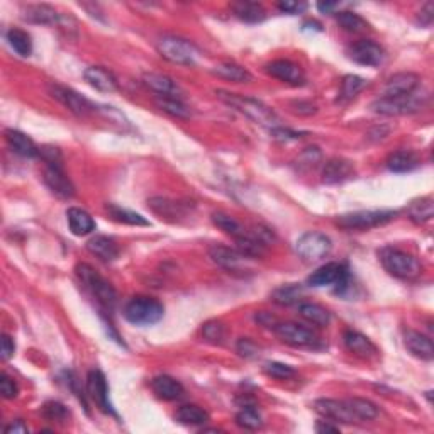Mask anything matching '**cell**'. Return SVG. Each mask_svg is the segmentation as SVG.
<instances>
[{
	"label": "cell",
	"instance_id": "4fadbf2b",
	"mask_svg": "<svg viewBox=\"0 0 434 434\" xmlns=\"http://www.w3.org/2000/svg\"><path fill=\"white\" fill-rule=\"evenodd\" d=\"M348 282V270L345 265L341 263H326L322 267H319L316 272H313V275L307 278V284L310 287H345Z\"/></svg>",
	"mask_w": 434,
	"mask_h": 434
},
{
	"label": "cell",
	"instance_id": "ab89813d",
	"mask_svg": "<svg viewBox=\"0 0 434 434\" xmlns=\"http://www.w3.org/2000/svg\"><path fill=\"white\" fill-rule=\"evenodd\" d=\"M336 20H338L339 26L348 32H363L368 29V22L362 15L355 14V12L350 11H343L336 15Z\"/></svg>",
	"mask_w": 434,
	"mask_h": 434
},
{
	"label": "cell",
	"instance_id": "2e32d148",
	"mask_svg": "<svg viewBox=\"0 0 434 434\" xmlns=\"http://www.w3.org/2000/svg\"><path fill=\"white\" fill-rule=\"evenodd\" d=\"M350 58L363 67H379L383 61V48L370 39H363L350 48Z\"/></svg>",
	"mask_w": 434,
	"mask_h": 434
},
{
	"label": "cell",
	"instance_id": "816d5d0a",
	"mask_svg": "<svg viewBox=\"0 0 434 434\" xmlns=\"http://www.w3.org/2000/svg\"><path fill=\"white\" fill-rule=\"evenodd\" d=\"M278 9L285 14H301L307 9V4L304 2H280L278 4Z\"/></svg>",
	"mask_w": 434,
	"mask_h": 434
},
{
	"label": "cell",
	"instance_id": "9c48e42d",
	"mask_svg": "<svg viewBox=\"0 0 434 434\" xmlns=\"http://www.w3.org/2000/svg\"><path fill=\"white\" fill-rule=\"evenodd\" d=\"M48 92L55 100H58L63 107H67L70 112L75 114L79 117H87L88 114H92L96 110V105L92 104L88 99H85L84 96H80L79 92H75L73 88L65 87V85L53 84L48 85Z\"/></svg>",
	"mask_w": 434,
	"mask_h": 434
},
{
	"label": "cell",
	"instance_id": "ac0fdd59",
	"mask_svg": "<svg viewBox=\"0 0 434 434\" xmlns=\"http://www.w3.org/2000/svg\"><path fill=\"white\" fill-rule=\"evenodd\" d=\"M143 84L150 90H153L154 93H158V97H175V99H182L183 97L182 88L178 87L177 81L168 75H163V73H145Z\"/></svg>",
	"mask_w": 434,
	"mask_h": 434
},
{
	"label": "cell",
	"instance_id": "f546056e",
	"mask_svg": "<svg viewBox=\"0 0 434 434\" xmlns=\"http://www.w3.org/2000/svg\"><path fill=\"white\" fill-rule=\"evenodd\" d=\"M231 9L237 19H241L243 22L248 24L261 22V20H265V18H267V12L261 7V4L256 2H236L232 4Z\"/></svg>",
	"mask_w": 434,
	"mask_h": 434
},
{
	"label": "cell",
	"instance_id": "7bdbcfd3",
	"mask_svg": "<svg viewBox=\"0 0 434 434\" xmlns=\"http://www.w3.org/2000/svg\"><path fill=\"white\" fill-rule=\"evenodd\" d=\"M302 289L298 285H285L277 289L273 292V301L280 305H290L294 302H297V298L301 297Z\"/></svg>",
	"mask_w": 434,
	"mask_h": 434
},
{
	"label": "cell",
	"instance_id": "ba28073f",
	"mask_svg": "<svg viewBox=\"0 0 434 434\" xmlns=\"http://www.w3.org/2000/svg\"><path fill=\"white\" fill-rule=\"evenodd\" d=\"M331 248H333V243H331L329 236L317 231H310L302 235L296 244L298 256L304 261H309V263H314V261L326 258L331 253Z\"/></svg>",
	"mask_w": 434,
	"mask_h": 434
},
{
	"label": "cell",
	"instance_id": "cb8c5ba5",
	"mask_svg": "<svg viewBox=\"0 0 434 434\" xmlns=\"http://www.w3.org/2000/svg\"><path fill=\"white\" fill-rule=\"evenodd\" d=\"M6 139L7 145L11 146V150L15 154L22 158H34L39 154V148L34 145V141L29 136H26L24 133L15 129H7L6 131Z\"/></svg>",
	"mask_w": 434,
	"mask_h": 434
},
{
	"label": "cell",
	"instance_id": "7c38bea8",
	"mask_svg": "<svg viewBox=\"0 0 434 434\" xmlns=\"http://www.w3.org/2000/svg\"><path fill=\"white\" fill-rule=\"evenodd\" d=\"M314 409L317 414H321L331 423H343V424H355L360 423L356 419L351 409L348 407L345 400H334V399H319L314 402Z\"/></svg>",
	"mask_w": 434,
	"mask_h": 434
},
{
	"label": "cell",
	"instance_id": "44dd1931",
	"mask_svg": "<svg viewBox=\"0 0 434 434\" xmlns=\"http://www.w3.org/2000/svg\"><path fill=\"white\" fill-rule=\"evenodd\" d=\"M404 345L411 351V355H414L416 358L426 360V362H431L434 358V346L433 341L428 336L417 333V331H405L404 334Z\"/></svg>",
	"mask_w": 434,
	"mask_h": 434
},
{
	"label": "cell",
	"instance_id": "603a6c76",
	"mask_svg": "<svg viewBox=\"0 0 434 434\" xmlns=\"http://www.w3.org/2000/svg\"><path fill=\"white\" fill-rule=\"evenodd\" d=\"M151 388L154 395L162 400H177L183 395V385L173 376L158 375L151 380Z\"/></svg>",
	"mask_w": 434,
	"mask_h": 434
},
{
	"label": "cell",
	"instance_id": "e575fe53",
	"mask_svg": "<svg viewBox=\"0 0 434 434\" xmlns=\"http://www.w3.org/2000/svg\"><path fill=\"white\" fill-rule=\"evenodd\" d=\"M105 211H107V214L112 217L114 221H117V223L129 224V226H150L148 221H146L141 214L129 211V209L119 207L116 204H107V206H105Z\"/></svg>",
	"mask_w": 434,
	"mask_h": 434
},
{
	"label": "cell",
	"instance_id": "c3c4849f",
	"mask_svg": "<svg viewBox=\"0 0 434 434\" xmlns=\"http://www.w3.org/2000/svg\"><path fill=\"white\" fill-rule=\"evenodd\" d=\"M18 383L9 375H0V394H2L4 399H14V397H18Z\"/></svg>",
	"mask_w": 434,
	"mask_h": 434
},
{
	"label": "cell",
	"instance_id": "d6a6232c",
	"mask_svg": "<svg viewBox=\"0 0 434 434\" xmlns=\"http://www.w3.org/2000/svg\"><path fill=\"white\" fill-rule=\"evenodd\" d=\"M175 419L183 426H202L209 421V414L202 407H199V405L188 404L182 405V407L178 409L177 414H175Z\"/></svg>",
	"mask_w": 434,
	"mask_h": 434
},
{
	"label": "cell",
	"instance_id": "5b68a950",
	"mask_svg": "<svg viewBox=\"0 0 434 434\" xmlns=\"http://www.w3.org/2000/svg\"><path fill=\"white\" fill-rule=\"evenodd\" d=\"M157 48L159 55L170 63L183 65V67H194L197 63L199 50L195 44L178 36H163L159 38Z\"/></svg>",
	"mask_w": 434,
	"mask_h": 434
},
{
	"label": "cell",
	"instance_id": "f35d334b",
	"mask_svg": "<svg viewBox=\"0 0 434 434\" xmlns=\"http://www.w3.org/2000/svg\"><path fill=\"white\" fill-rule=\"evenodd\" d=\"M7 41H9L11 48L18 53L19 56H29L32 51V43L29 34H27L26 31L22 29H15V27H12V29L7 31Z\"/></svg>",
	"mask_w": 434,
	"mask_h": 434
},
{
	"label": "cell",
	"instance_id": "8d00e7d4",
	"mask_svg": "<svg viewBox=\"0 0 434 434\" xmlns=\"http://www.w3.org/2000/svg\"><path fill=\"white\" fill-rule=\"evenodd\" d=\"M154 102H157L159 110L170 114L171 117H177V119L190 117V109L183 104L182 99H175V97H157Z\"/></svg>",
	"mask_w": 434,
	"mask_h": 434
},
{
	"label": "cell",
	"instance_id": "277c9868",
	"mask_svg": "<svg viewBox=\"0 0 434 434\" xmlns=\"http://www.w3.org/2000/svg\"><path fill=\"white\" fill-rule=\"evenodd\" d=\"M122 314H124L126 321L134 326H153L158 321H162L165 309L157 298L138 296L128 301Z\"/></svg>",
	"mask_w": 434,
	"mask_h": 434
},
{
	"label": "cell",
	"instance_id": "30bf717a",
	"mask_svg": "<svg viewBox=\"0 0 434 434\" xmlns=\"http://www.w3.org/2000/svg\"><path fill=\"white\" fill-rule=\"evenodd\" d=\"M209 255H211L216 265L228 270L229 273H241V275H244V273L251 272V258L243 255L237 249L216 244V246L209 249Z\"/></svg>",
	"mask_w": 434,
	"mask_h": 434
},
{
	"label": "cell",
	"instance_id": "d590c367",
	"mask_svg": "<svg viewBox=\"0 0 434 434\" xmlns=\"http://www.w3.org/2000/svg\"><path fill=\"white\" fill-rule=\"evenodd\" d=\"M345 402L358 421H374L379 417V407L374 402H370V400L353 397V399H346Z\"/></svg>",
	"mask_w": 434,
	"mask_h": 434
},
{
	"label": "cell",
	"instance_id": "681fc988",
	"mask_svg": "<svg viewBox=\"0 0 434 434\" xmlns=\"http://www.w3.org/2000/svg\"><path fill=\"white\" fill-rule=\"evenodd\" d=\"M258 350H260V348H258L255 343L248 338L239 339V343H237V353L246 356V358H255V356L258 355Z\"/></svg>",
	"mask_w": 434,
	"mask_h": 434
},
{
	"label": "cell",
	"instance_id": "f6af8a7d",
	"mask_svg": "<svg viewBox=\"0 0 434 434\" xmlns=\"http://www.w3.org/2000/svg\"><path fill=\"white\" fill-rule=\"evenodd\" d=\"M263 371L268 376L277 380H289L292 376H296V370L292 367L285 365V363H278V362H270L263 367Z\"/></svg>",
	"mask_w": 434,
	"mask_h": 434
},
{
	"label": "cell",
	"instance_id": "d6986e66",
	"mask_svg": "<svg viewBox=\"0 0 434 434\" xmlns=\"http://www.w3.org/2000/svg\"><path fill=\"white\" fill-rule=\"evenodd\" d=\"M419 87V77L416 73L411 72H402L397 73V75L390 77L383 88L382 97H402L409 96V93L416 92Z\"/></svg>",
	"mask_w": 434,
	"mask_h": 434
},
{
	"label": "cell",
	"instance_id": "74e56055",
	"mask_svg": "<svg viewBox=\"0 0 434 434\" xmlns=\"http://www.w3.org/2000/svg\"><path fill=\"white\" fill-rule=\"evenodd\" d=\"M212 223H214V226L219 228L221 231H224L226 235L235 237V239L246 235V231H244L243 226L237 223L235 217L224 214V212H214V214H212Z\"/></svg>",
	"mask_w": 434,
	"mask_h": 434
},
{
	"label": "cell",
	"instance_id": "bcb514c9",
	"mask_svg": "<svg viewBox=\"0 0 434 434\" xmlns=\"http://www.w3.org/2000/svg\"><path fill=\"white\" fill-rule=\"evenodd\" d=\"M43 416L50 421H58L63 423L68 417V411L63 404L60 402H46L43 407Z\"/></svg>",
	"mask_w": 434,
	"mask_h": 434
},
{
	"label": "cell",
	"instance_id": "7dc6e473",
	"mask_svg": "<svg viewBox=\"0 0 434 434\" xmlns=\"http://www.w3.org/2000/svg\"><path fill=\"white\" fill-rule=\"evenodd\" d=\"M204 338L211 343H221L224 338V326L217 321H211L204 326Z\"/></svg>",
	"mask_w": 434,
	"mask_h": 434
},
{
	"label": "cell",
	"instance_id": "db71d44e",
	"mask_svg": "<svg viewBox=\"0 0 434 434\" xmlns=\"http://www.w3.org/2000/svg\"><path fill=\"white\" fill-rule=\"evenodd\" d=\"M256 321L260 322L261 326H267V327H272V329H275V326L278 324V321L273 316H270V314L267 313H260L256 316Z\"/></svg>",
	"mask_w": 434,
	"mask_h": 434
},
{
	"label": "cell",
	"instance_id": "b9f144b4",
	"mask_svg": "<svg viewBox=\"0 0 434 434\" xmlns=\"http://www.w3.org/2000/svg\"><path fill=\"white\" fill-rule=\"evenodd\" d=\"M367 87V81L358 75H346L341 81V99L350 100L355 96H358L363 88Z\"/></svg>",
	"mask_w": 434,
	"mask_h": 434
},
{
	"label": "cell",
	"instance_id": "4dcf8cb0",
	"mask_svg": "<svg viewBox=\"0 0 434 434\" xmlns=\"http://www.w3.org/2000/svg\"><path fill=\"white\" fill-rule=\"evenodd\" d=\"M298 314L307 322L317 327H326L331 322L329 310L319 304H313V302H304V304L298 305Z\"/></svg>",
	"mask_w": 434,
	"mask_h": 434
},
{
	"label": "cell",
	"instance_id": "d4e9b609",
	"mask_svg": "<svg viewBox=\"0 0 434 434\" xmlns=\"http://www.w3.org/2000/svg\"><path fill=\"white\" fill-rule=\"evenodd\" d=\"M355 175V168L348 159H329L322 170V182L324 183H341Z\"/></svg>",
	"mask_w": 434,
	"mask_h": 434
},
{
	"label": "cell",
	"instance_id": "f5cc1de1",
	"mask_svg": "<svg viewBox=\"0 0 434 434\" xmlns=\"http://www.w3.org/2000/svg\"><path fill=\"white\" fill-rule=\"evenodd\" d=\"M417 19H419V22L423 24V26H431L434 19V4L433 2L426 4L423 9H421L419 15H417Z\"/></svg>",
	"mask_w": 434,
	"mask_h": 434
},
{
	"label": "cell",
	"instance_id": "f907efd6",
	"mask_svg": "<svg viewBox=\"0 0 434 434\" xmlns=\"http://www.w3.org/2000/svg\"><path fill=\"white\" fill-rule=\"evenodd\" d=\"M14 351H15L14 339H12L11 336L4 334L2 336V341H0V353H2L4 362H7V360H9L12 355H14Z\"/></svg>",
	"mask_w": 434,
	"mask_h": 434
},
{
	"label": "cell",
	"instance_id": "9f6ffc18",
	"mask_svg": "<svg viewBox=\"0 0 434 434\" xmlns=\"http://www.w3.org/2000/svg\"><path fill=\"white\" fill-rule=\"evenodd\" d=\"M329 423L331 421H321V423L316 426V431L317 433H339V426H333Z\"/></svg>",
	"mask_w": 434,
	"mask_h": 434
},
{
	"label": "cell",
	"instance_id": "e0dca14e",
	"mask_svg": "<svg viewBox=\"0 0 434 434\" xmlns=\"http://www.w3.org/2000/svg\"><path fill=\"white\" fill-rule=\"evenodd\" d=\"M265 68H267L268 75L284 81V84L294 85V87H301V85L305 84V75L302 68L289 60H275L268 63Z\"/></svg>",
	"mask_w": 434,
	"mask_h": 434
},
{
	"label": "cell",
	"instance_id": "f1b7e54d",
	"mask_svg": "<svg viewBox=\"0 0 434 434\" xmlns=\"http://www.w3.org/2000/svg\"><path fill=\"white\" fill-rule=\"evenodd\" d=\"M212 75H216L217 79H223L228 81H236V84H248L251 81V73L246 68H243L241 65L231 63V61H224V63L216 65L212 68Z\"/></svg>",
	"mask_w": 434,
	"mask_h": 434
},
{
	"label": "cell",
	"instance_id": "6da1fadb",
	"mask_svg": "<svg viewBox=\"0 0 434 434\" xmlns=\"http://www.w3.org/2000/svg\"><path fill=\"white\" fill-rule=\"evenodd\" d=\"M217 96L223 102H226L228 105L235 107L236 110H239L241 114H244L248 119H251L253 122L256 124L263 126V128H268L270 131L278 128V117L277 114L273 112L268 105H265L261 100L251 99V97H243L237 96V93H229L224 92V90H217Z\"/></svg>",
	"mask_w": 434,
	"mask_h": 434
},
{
	"label": "cell",
	"instance_id": "60d3db41",
	"mask_svg": "<svg viewBox=\"0 0 434 434\" xmlns=\"http://www.w3.org/2000/svg\"><path fill=\"white\" fill-rule=\"evenodd\" d=\"M236 424L243 429H249V431H256L263 426L261 416L258 414L256 409L253 407H243L236 414Z\"/></svg>",
	"mask_w": 434,
	"mask_h": 434
},
{
	"label": "cell",
	"instance_id": "836d02e7",
	"mask_svg": "<svg viewBox=\"0 0 434 434\" xmlns=\"http://www.w3.org/2000/svg\"><path fill=\"white\" fill-rule=\"evenodd\" d=\"M417 165H419V162L411 151H395L387 159L388 170L394 173H407V171L414 170Z\"/></svg>",
	"mask_w": 434,
	"mask_h": 434
},
{
	"label": "cell",
	"instance_id": "8992f818",
	"mask_svg": "<svg viewBox=\"0 0 434 434\" xmlns=\"http://www.w3.org/2000/svg\"><path fill=\"white\" fill-rule=\"evenodd\" d=\"M428 96L416 92L402 97H380L371 104V110L380 116H404L421 110Z\"/></svg>",
	"mask_w": 434,
	"mask_h": 434
},
{
	"label": "cell",
	"instance_id": "83f0119b",
	"mask_svg": "<svg viewBox=\"0 0 434 434\" xmlns=\"http://www.w3.org/2000/svg\"><path fill=\"white\" fill-rule=\"evenodd\" d=\"M87 249L93 256H97L102 261H114L119 256V246L116 241L109 236H93L88 239Z\"/></svg>",
	"mask_w": 434,
	"mask_h": 434
},
{
	"label": "cell",
	"instance_id": "484cf974",
	"mask_svg": "<svg viewBox=\"0 0 434 434\" xmlns=\"http://www.w3.org/2000/svg\"><path fill=\"white\" fill-rule=\"evenodd\" d=\"M24 19L34 24H43V26H58L61 24V15L46 4L27 6L24 9Z\"/></svg>",
	"mask_w": 434,
	"mask_h": 434
},
{
	"label": "cell",
	"instance_id": "6f0895ef",
	"mask_svg": "<svg viewBox=\"0 0 434 434\" xmlns=\"http://www.w3.org/2000/svg\"><path fill=\"white\" fill-rule=\"evenodd\" d=\"M336 7H338V4H317V9L321 12H326V14L333 12Z\"/></svg>",
	"mask_w": 434,
	"mask_h": 434
},
{
	"label": "cell",
	"instance_id": "7a4b0ae2",
	"mask_svg": "<svg viewBox=\"0 0 434 434\" xmlns=\"http://www.w3.org/2000/svg\"><path fill=\"white\" fill-rule=\"evenodd\" d=\"M77 275H79L80 282L85 285V289L92 294L93 298H97L99 305L104 307L105 310H114L117 304V294L114 287L100 275L97 270H93L87 263H79L75 268Z\"/></svg>",
	"mask_w": 434,
	"mask_h": 434
},
{
	"label": "cell",
	"instance_id": "9a60e30c",
	"mask_svg": "<svg viewBox=\"0 0 434 434\" xmlns=\"http://www.w3.org/2000/svg\"><path fill=\"white\" fill-rule=\"evenodd\" d=\"M43 180L48 188L60 199H72L75 195V187L65 175L61 165H46L43 173Z\"/></svg>",
	"mask_w": 434,
	"mask_h": 434
},
{
	"label": "cell",
	"instance_id": "ffe728a7",
	"mask_svg": "<svg viewBox=\"0 0 434 434\" xmlns=\"http://www.w3.org/2000/svg\"><path fill=\"white\" fill-rule=\"evenodd\" d=\"M343 341H345L346 350L350 351V353L360 356V358L371 360L375 358V356H379V350H376L374 343H371L367 336L358 333V331H346L345 336H343Z\"/></svg>",
	"mask_w": 434,
	"mask_h": 434
},
{
	"label": "cell",
	"instance_id": "52a82bcc",
	"mask_svg": "<svg viewBox=\"0 0 434 434\" xmlns=\"http://www.w3.org/2000/svg\"><path fill=\"white\" fill-rule=\"evenodd\" d=\"M395 217V211H358L339 216L336 219V224L346 231H351V229L353 231H367V229L383 226V224L394 221Z\"/></svg>",
	"mask_w": 434,
	"mask_h": 434
},
{
	"label": "cell",
	"instance_id": "1f68e13d",
	"mask_svg": "<svg viewBox=\"0 0 434 434\" xmlns=\"http://www.w3.org/2000/svg\"><path fill=\"white\" fill-rule=\"evenodd\" d=\"M407 216L412 223L416 224H424L428 221L433 219L434 216V202L431 197H421L411 202V206L407 207Z\"/></svg>",
	"mask_w": 434,
	"mask_h": 434
},
{
	"label": "cell",
	"instance_id": "7402d4cb",
	"mask_svg": "<svg viewBox=\"0 0 434 434\" xmlns=\"http://www.w3.org/2000/svg\"><path fill=\"white\" fill-rule=\"evenodd\" d=\"M84 77L90 87L99 90V92L112 93L117 90V80L114 79V75L109 70L102 67H88L85 70Z\"/></svg>",
	"mask_w": 434,
	"mask_h": 434
},
{
	"label": "cell",
	"instance_id": "5bb4252c",
	"mask_svg": "<svg viewBox=\"0 0 434 434\" xmlns=\"http://www.w3.org/2000/svg\"><path fill=\"white\" fill-rule=\"evenodd\" d=\"M87 394L97 407L105 414H114L112 404L109 400V385L100 370H92L87 375Z\"/></svg>",
	"mask_w": 434,
	"mask_h": 434
},
{
	"label": "cell",
	"instance_id": "ee69618b",
	"mask_svg": "<svg viewBox=\"0 0 434 434\" xmlns=\"http://www.w3.org/2000/svg\"><path fill=\"white\" fill-rule=\"evenodd\" d=\"M148 204L158 216H162V219H163V217H177L178 216L180 206H178V204L171 202V200L154 197V199H150Z\"/></svg>",
	"mask_w": 434,
	"mask_h": 434
},
{
	"label": "cell",
	"instance_id": "4316f807",
	"mask_svg": "<svg viewBox=\"0 0 434 434\" xmlns=\"http://www.w3.org/2000/svg\"><path fill=\"white\" fill-rule=\"evenodd\" d=\"M67 219L70 231L75 236H87L96 229V221L84 209L70 207L67 211Z\"/></svg>",
	"mask_w": 434,
	"mask_h": 434
},
{
	"label": "cell",
	"instance_id": "11a10c76",
	"mask_svg": "<svg viewBox=\"0 0 434 434\" xmlns=\"http://www.w3.org/2000/svg\"><path fill=\"white\" fill-rule=\"evenodd\" d=\"M6 433H14V434H26L29 433V428L22 423V421H15L9 426H6Z\"/></svg>",
	"mask_w": 434,
	"mask_h": 434
},
{
	"label": "cell",
	"instance_id": "8fae6325",
	"mask_svg": "<svg viewBox=\"0 0 434 434\" xmlns=\"http://www.w3.org/2000/svg\"><path fill=\"white\" fill-rule=\"evenodd\" d=\"M275 334L282 341L294 348H319L321 341L316 334L307 327L297 322H278L275 326Z\"/></svg>",
	"mask_w": 434,
	"mask_h": 434
},
{
	"label": "cell",
	"instance_id": "3957f363",
	"mask_svg": "<svg viewBox=\"0 0 434 434\" xmlns=\"http://www.w3.org/2000/svg\"><path fill=\"white\" fill-rule=\"evenodd\" d=\"M380 263L390 273L392 277L402 278V280H412L421 275V263L416 256L409 255L399 248L387 246L379 253Z\"/></svg>",
	"mask_w": 434,
	"mask_h": 434
}]
</instances>
